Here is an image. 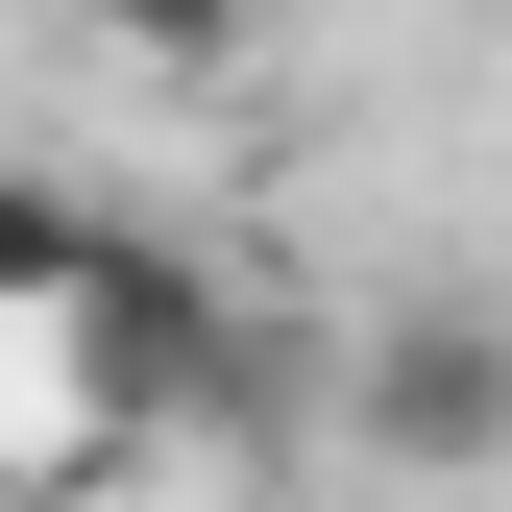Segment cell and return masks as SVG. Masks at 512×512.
I'll return each mask as SVG.
<instances>
[{"mask_svg":"<svg viewBox=\"0 0 512 512\" xmlns=\"http://www.w3.org/2000/svg\"><path fill=\"white\" fill-rule=\"evenodd\" d=\"M49 366H74V439H220V415H269V342H244V293L171 220H98V269L49 293Z\"/></svg>","mask_w":512,"mask_h":512,"instance_id":"obj_1","label":"cell"},{"mask_svg":"<svg viewBox=\"0 0 512 512\" xmlns=\"http://www.w3.org/2000/svg\"><path fill=\"white\" fill-rule=\"evenodd\" d=\"M317 415L366 439V464H415V488H488L512 464V293H366L342 317V366H317Z\"/></svg>","mask_w":512,"mask_h":512,"instance_id":"obj_2","label":"cell"},{"mask_svg":"<svg viewBox=\"0 0 512 512\" xmlns=\"http://www.w3.org/2000/svg\"><path fill=\"white\" fill-rule=\"evenodd\" d=\"M49 25H74L98 74H147V98H220L244 49H269V0H49Z\"/></svg>","mask_w":512,"mask_h":512,"instance_id":"obj_3","label":"cell"},{"mask_svg":"<svg viewBox=\"0 0 512 512\" xmlns=\"http://www.w3.org/2000/svg\"><path fill=\"white\" fill-rule=\"evenodd\" d=\"M98 269V196H49L25 147H0V342H49V293Z\"/></svg>","mask_w":512,"mask_h":512,"instance_id":"obj_4","label":"cell"}]
</instances>
